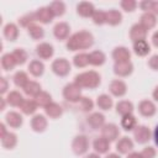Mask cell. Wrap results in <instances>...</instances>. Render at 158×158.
I'll return each mask as SVG.
<instances>
[{
  "label": "cell",
  "instance_id": "cell-1",
  "mask_svg": "<svg viewBox=\"0 0 158 158\" xmlns=\"http://www.w3.org/2000/svg\"><path fill=\"white\" fill-rule=\"evenodd\" d=\"M93 44H94V36L91 32L86 30H81L70 35V37L65 42V47L70 52L89 49L90 47H93Z\"/></svg>",
  "mask_w": 158,
  "mask_h": 158
},
{
  "label": "cell",
  "instance_id": "cell-2",
  "mask_svg": "<svg viewBox=\"0 0 158 158\" xmlns=\"http://www.w3.org/2000/svg\"><path fill=\"white\" fill-rule=\"evenodd\" d=\"M81 89H96L101 84V75L96 70H85L78 73L73 80Z\"/></svg>",
  "mask_w": 158,
  "mask_h": 158
},
{
  "label": "cell",
  "instance_id": "cell-3",
  "mask_svg": "<svg viewBox=\"0 0 158 158\" xmlns=\"http://www.w3.org/2000/svg\"><path fill=\"white\" fill-rule=\"evenodd\" d=\"M81 90L83 89L79 85H77L74 81H72V83H68L64 85L62 94H63V98L65 101H68L70 104H79V101L83 98Z\"/></svg>",
  "mask_w": 158,
  "mask_h": 158
},
{
  "label": "cell",
  "instance_id": "cell-4",
  "mask_svg": "<svg viewBox=\"0 0 158 158\" xmlns=\"http://www.w3.org/2000/svg\"><path fill=\"white\" fill-rule=\"evenodd\" d=\"M51 70L53 72L54 75L64 78L72 72V63L67 58H56L52 60L51 64Z\"/></svg>",
  "mask_w": 158,
  "mask_h": 158
},
{
  "label": "cell",
  "instance_id": "cell-5",
  "mask_svg": "<svg viewBox=\"0 0 158 158\" xmlns=\"http://www.w3.org/2000/svg\"><path fill=\"white\" fill-rule=\"evenodd\" d=\"M89 147L90 142L85 135H77L72 141V151L77 156H85L89 151Z\"/></svg>",
  "mask_w": 158,
  "mask_h": 158
},
{
  "label": "cell",
  "instance_id": "cell-6",
  "mask_svg": "<svg viewBox=\"0 0 158 158\" xmlns=\"http://www.w3.org/2000/svg\"><path fill=\"white\" fill-rule=\"evenodd\" d=\"M132 132H133L135 142H137L138 144H146L153 137V133L146 125H137Z\"/></svg>",
  "mask_w": 158,
  "mask_h": 158
},
{
  "label": "cell",
  "instance_id": "cell-7",
  "mask_svg": "<svg viewBox=\"0 0 158 158\" xmlns=\"http://www.w3.org/2000/svg\"><path fill=\"white\" fill-rule=\"evenodd\" d=\"M48 117L43 114H36L31 117L30 120V126H31V130L36 133H42L47 130V126H48Z\"/></svg>",
  "mask_w": 158,
  "mask_h": 158
},
{
  "label": "cell",
  "instance_id": "cell-8",
  "mask_svg": "<svg viewBox=\"0 0 158 158\" xmlns=\"http://www.w3.org/2000/svg\"><path fill=\"white\" fill-rule=\"evenodd\" d=\"M100 132H101V136H102L104 138H106L110 143L117 141L118 137H120V128H118V126H117L116 123H112V122L105 123V125L101 127Z\"/></svg>",
  "mask_w": 158,
  "mask_h": 158
},
{
  "label": "cell",
  "instance_id": "cell-9",
  "mask_svg": "<svg viewBox=\"0 0 158 158\" xmlns=\"http://www.w3.org/2000/svg\"><path fill=\"white\" fill-rule=\"evenodd\" d=\"M53 36L57 41H67L70 37V26L65 21H59L53 27Z\"/></svg>",
  "mask_w": 158,
  "mask_h": 158
},
{
  "label": "cell",
  "instance_id": "cell-10",
  "mask_svg": "<svg viewBox=\"0 0 158 158\" xmlns=\"http://www.w3.org/2000/svg\"><path fill=\"white\" fill-rule=\"evenodd\" d=\"M109 91L111 96L122 98L127 94V84L122 79H114L109 84Z\"/></svg>",
  "mask_w": 158,
  "mask_h": 158
},
{
  "label": "cell",
  "instance_id": "cell-11",
  "mask_svg": "<svg viewBox=\"0 0 158 158\" xmlns=\"http://www.w3.org/2000/svg\"><path fill=\"white\" fill-rule=\"evenodd\" d=\"M137 110H138V112H139L141 116H143V117H152L157 112V106H156V102L154 101L148 100V99H144V100H141L138 102Z\"/></svg>",
  "mask_w": 158,
  "mask_h": 158
},
{
  "label": "cell",
  "instance_id": "cell-12",
  "mask_svg": "<svg viewBox=\"0 0 158 158\" xmlns=\"http://www.w3.org/2000/svg\"><path fill=\"white\" fill-rule=\"evenodd\" d=\"M111 57L115 63H123L131 60V51L125 46H117L112 49Z\"/></svg>",
  "mask_w": 158,
  "mask_h": 158
},
{
  "label": "cell",
  "instance_id": "cell-13",
  "mask_svg": "<svg viewBox=\"0 0 158 158\" xmlns=\"http://www.w3.org/2000/svg\"><path fill=\"white\" fill-rule=\"evenodd\" d=\"M36 54L41 60H48L54 54V48L48 42H40L36 46Z\"/></svg>",
  "mask_w": 158,
  "mask_h": 158
},
{
  "label": "cell",
  "instance_id": "cell-14",
  "mask_svg": "<svg viewBox=\"0 0 158 158\" xmlns=\"http://www.w3.org/2000/svg\"><path fill=\"white\" fill-rule=\"evenodd\" d=\"M116 152L118 154H128L133 151L135 148V142L132 141V138L127 137V136H123L121 138H118L116 141Z\"/></svg>",
  "mask_w": 158,
  "mask_h": 158
},
{
  "label": "cell",
  "instance_id": "cell-15",
  "mask_svg": "<svg viewBox=\"0 0 158 158\" xmlns=\"http://www.w3.org/2000/svg\"><path fill=\"white\" fill-rule=\"evenodd\" d=\"M114 73L115 75H117L118 78H126V77H130L132 73H133V63L130 60V62H123V63H114Z\"/></svg>",
  "mask_w": 158,
  "mask_h": 158
},
{
  "label": "cell",
  "instance_id": "cell-16",
  "mask_svg": "<svg viewBox=\"0 0 158 158\" xmlns=\"http://www.w3.org/2000/svg\"><path fill=\"white\" fill-rule=\"evenodd\" d=\"M147 35H148V31L139 23H133L130 28V40L133 42H137V41H142V40H146L147 38Z\"/></svg>",
  "mask_w": 158,
  "mask_h": 158
},
{
  "label": "cell",
  "instance_id": "cell-17",
  "mask_svg": "<svg viewBox=\"0 0 158 158\" xmlns=\"http://www.w3.org/2000/svg\"><path fill=\"white\" fill-rule=\"evenodd\" d=\"M5 123L7 125V127H11V128L17 130V128H20L22 126L23 117L17 111H9L5 115Z\"/></svg>",
  "mask_w": 158,
  "mask_h": 158
},
{
  "label": "cell",
  "instance_id": "cell-18",
  "mask_svg": "<svg viewBox=\"0 0 158 158\" xmlns=\"http://www.w3.org/2000/svg\"><path fill=\"white\" fill-rule=\"evenodd\" d=\"M95 11H96V9H95L94 4L90 1H80L77 4V14L80 17H84V19L93 17Z\"/></svg>",
  "mask_w": 158,
  "mask_h": 158
},
{
  "label": "cell",
  "instance_id": "cell-19",
  "mask_svg": "<svg viewBox=\"0 0 158 158\" xmlns=\"http://www.w3.org/2000/svg\"><path fill=\"white\" fill-rule=\"evenodd\" d=\"M86 123L93 128V130H101V127L106 123L105 122V115L99 112V111H95V112H91L90 115H88L86 117Z\"/></svg>",
  "mask_w": 158,
  "mask_h": 158
},
{
  "label": "cell",
  "instance_id": "cell-20",
  "mask_svg": "<svg viewBox=\"0 0 158 158\" xmlns=\"http://www.w3.org/2000/svg\"><path fill=\"white\" fill-rule=\"evenodd\" d=\"M36 19L38 22L43 23V25H47V23H51L54 19V15L52 12V10L49 9V6H42V7H38L36 11Z\"/></svg>",
  "mask_w": 158,
  "mask_h": 158
},
{
  "label": "cell",
  "instance_id": "cell-21",
  "mask_svg": "<svg viewBox=\"0 0 158 158\" xmlns=\"http://www.w3.org/2000/svg\"><path fill=\"white\" fill-rule=\"evenodd\" d=\"M19 33H20V30H19V26L14 22H7L4 27H2V35L4 37L10 41V42H14L19 38Z\"/></svg>",
  "mask_w": 158,
  "mask_h": 158
},
{
  "label": "cell",
  "instance_id": "cell-22",
  "mask_svg": "<svg viewBox=\"0 0 158 158\" xmlns=\"http://www.w3.org/2000/svg\"><path fill=\"white\" fill-rule=\"evenodd\" d=\"M93 149L95 153L98 154H107L109 151H110V142L104 138L102 136L100 137H96L94 141H93Z\"/></svg>",
  "mask_w": 158,
  "mask_h": 158
},
{
  "label": "cell",
  "instance_id": "cell-23",
  "mask_svg": "<svg viewBox=\"0 0 158 158\" xmlns=\"http://www.w3.org/2000/svg\"><path fill=\"white\" fill-rule=\"evenodd\" d=\"M132 51L138 57H146V56H148L151 53V44L148 43L147 40L137 41V42H133Z\"/></svg>",
  "mask_w": 158,
  "mask_h": 158
},
{
  "label": "cell",
  "instance_id": "cell-24",
  "mask_svg": "<svg viewBox=\"0 0 158 158\" xmlns=\"http://www.w3.org/2000/svg\"><path fill=\"white\" fill-rule=\"evenodd\" d=\"M44 64H43V62L41 60V59H32L30 63H28V67H27V69H28V73L32 75V77H35V78H40V77H42L43 75V73H44Z\"/></svg>",
  "mask_w": 158,
  "mask_h": 158
},
{
  "label": "cell",
  "instance_id": "cell-25",
  "mask_svg": "<svg viewBox=\"0 0 158 158\" xmlns=\"http://www.w3.org/2000/svg\"><path fill=\"white\" fill-rule=\"evenodd\" d=\"M115 109H116V112L122 117V116L133 114L135 105H133V102L130 101V100H120V101H117V104L115 105Z\"/></svg>",
  "mask_w": 158,
  "mask_h": 158
},
{
  "label": "cell",
  "instance_id": "cell-26",
  "mask_svg": "<svg viewBox=\"0 0 158 158\" xmlns=\"http://www.w3.org/2000/svg\"><path fill=\"white\" fill-rule=\"evenodd\" d=\"M44 115H46L48 118H52V120L59 118V117L63 115V107H62L58 102L52 101L49 105H47V106L44 107Z\"/></svg>",
  "mask_w": 158,
  "mask_h": 158
},
{
  "label": "cell",
  "instance_id": "cell-27",
  "mask_svg": "<svg viewBox=\"0 0 158 158\" xmlns=\"http://www.w3.org/2000/svg\"><path fill=\"white\" fill-rule=\"evenodd\" d=\"M5 100H6L7 105H10V106H12V107H20L21 104L23 102L25 98H23V95H22L20 91H17V90H11V91H9V93L6 94Z\"/></svg>",
  "mask_w": 158,
  "mask_h": 158
},
{
  "label": "cell",
  "instance_id": "cell-28",
  "mask_svg": "<svg viewBox=\"0 0 158 158\" xmlns=\"http://www.w3.org/2000/svg\"><path fill=\"white\" fill-rule=\"evenodd\" d=\"M139 23H141L147 31H149V30H152V28L156 27V25H157V16H156L153 12H151V11L143 12V14L141 15V17H139Z\"/></svg>",
  "mask_w": 158,
  "mask_h": 158
},
{
  "label": "cell",
  "instance_id": "cell-29",
  "mask_svg": "<svg viewBox=\"0 0 158 158\" xmlns=\"http://www.w3.org/2000/svg\"><path fill=\"white\" fill-rule=\"evenodd\" d=\"M95 105H96L100 110L107 111V110L112 109V106H114V99H112V96L109 95V94H100V95L96 98Z\"/></svg>",
  "mask_w": 158,
  "mask_h": 158
},
{
  "label": "cell",
  "instance_id": "cell-30",
  "mask_svg": "<svg viewBox=\"0 0 158 158\" xmlns=\"http://www.w3.org/2000/svg\"><path fill=\"white\" fill-rule=\"evenodd\" d=\"M37 109H38V105H37V102L35 101V99H25L23 102H22L21 106H20L21 112H22L23 115H27V116H33V115H36Z\"/></svg>",
  "mask_w": 158,
  "mask_h": 158
},
{
  "label": "cell",
  "instance_id": "cell-31",
  "mask_svg": "<svg viewBox=\"0 0 158 158\" xmlns=\"http://www.w3.org/2000/svg\"><path fill=\"white\" fill-rule=\"evenodd\" d=\"M89 62H90V65L101 67L106 62V54L100 49L93 51V52L89 53Z\"/></svg>",
  "mask_w": 158,
  "mask_h": 158
},
{
  "label": "cell",
  "instance_id": "cell-32",
  "mask_svg": "<svg viewBox=\"0 0 158 158\" xmlns=\"http://www.w3.org/2000/svg\"><path fill=\"white\" fill-rule=\"evenodd\" d=\"M17 135L14 133V132H7L5 136H2L0 138V142H1V147L5 148V149H14L16 146H17Z\"/></svg>",
  "mask_w": 158,
  "mask_h": 158
},
{
  "label": "cell",
  "instance_id": "cell-33",
  "mask_svg": "<svg viewBox=\"0 0 158 158\" xmlns=\"http://www.w3.org/2000/svg\"><path fill=\"white\" fill-rule=\"evenodd\" d=\"M22 90H23L25 95H27L28 98L35 99V98L42 91V86H41V84H40L38 81H36V80H30V81L27 83V85H26Z\"/></svg>",
  "mask_w": 158,
  "mask_h": 158
},
{
  "label": "cell",
  "instance_id": "cell-34",
  "mask_svg": "<svg viewBox=\"0 0 158 158\" xmlns=\"http://www.w3.org/2000/svg\"><path fill=\"white\" fill-rule=\"evenodd\" d=\"M121 128L126 132H130V131H133L136 128V126L138 125L137 123V118L133 114H130V115H126V116H122L121 117Z\"/></svg>",
  "mask_w": 158,
  "mask_h": 158
},
{
  "label": "cell",
  "instance_id": "cell-35",
  "mask_svg": "<svg viewBox=\"0 0 158 158\" xmlns=\"http://www.w3.org/2000/svg\"><path fill=\"white\" fill-rule=\"evenodd\" d=\"M122 22V14L116 9L106 11V23L110 26H117Z\"/></svg>",
  "mask_w": 158,
  "mask_h": 158
},
{
  "label": "cell",
  "instance_id": "cell-36",
  "mask_svg": "<svg viewBox=\"0 0 158 158\" xmlns=\"http://www.w3.org/2000/svg\"><path fill=\"white\" fill-rule=\"evenodd\" d=\"M72 63L74 67L77 68H85L90 64L89 62V53H85V52H78L73 59H72Z\"/></svg>",
  "mask_w": 158,
  "mask_h": 158
},
{
  "label": "cell",
  "instance_id": "cell-37",
  "mask_svg": "<svg viewBox=\"0 0 158 158\" xmlns=\"http://www.w3.org/2000/svg\"><path fill=\"white\" fill-rule=\"evenodd\" d=\"M12 80H14L15 86H17V88H20V89H23V88L27 85V83L30 81V78H28V74H27L26 72H23V70H17V72L14 74Z\"/></svg>",
  "mask_w": 158,
  "mask_h": 158
},
{
  "label": "cell",
  "instance_id": "cell-38",
  "mask_svg": "<svg viewBox=\"0 0 158 158\" xmlns=\"http://www.w3.org/2000/svg\"><path fill=\"white\" fill-rule=\"evenodd\" d=\"M0 63H1V68H2L5 72L12 70V69L17 65V64H16V60H15L14 57H12V53H4V54L1 56Z\"/></svg>",
  "mask_w": 158,
  "mask_h": 158
},
{
  "label": "cell",
  "instance_id": "cell-39",
  "mask_svg": "<svg viewBox=\"0 0 158 158\" xmlns=\"http://www.w3.org/2000/svg\"><path fill=\"white\" fill-rule=\"evenodd\" d=\"M49 9L52 10L54 17H60L65 14V10H67V6H65V2L64 1H60V0H56V1H52L49 5Z\"/></svg>",
  "mask_w": 158,
  "mask_h": 158
},
{
  "label": "cell",
  "instance_id": "cell-40",
  "mask_svg": "<svg viewBox=\"0 0 158 158\" xmlns=\"http://www.w3.org/2000/svg\"><path fill=\"white\" fill-rule=\"evenodd\" d=\"M27 33L35 41H40V40H42L44 37V30H43V27L40 26V25H37V23L31 25L27 28Z\"/></svg>",
  "mask_w": 158,
  "mask_h": 158
},
{
  "label": "cell",
  "instance_id": "cell-41",
  "mask_svg": "<svg viewBox=\"0 0 158 158\" xmlns=\"http://www.w3.org/2000/svg\"><path fill=\"white\" fill-rule=\"evenodd\" d=\"M11 53H12V57L16 60V64L17 65H23L27 62V59H28V53L23 48H20V47L19 48H15Z\"/></svg>",
  "mask_w": 158,
  "mask_h": 158
},
{
  "label": "cell",
  "instance_id": "cell-42",
  "mask_svg": "<svg viewBox=\"0 0 158 158\" xmlns=\"http://www.w3.org/2000/svg\"><path fill=\"white\" fill-rule=\"evenodd\" d=\"M35 101L37 102L38 106H41V107L44 109L47 105H49V104L52 102V95H51L48 91L42 90V91L35 98Z\"/></svg>",
  "mask_w": 158,
  "mask_h": 158
},
{
  "label": "cell",
  "instance_id": "cell-43",
  "mask_svg": "<svg viewBox=\"0 0 158 158\" xmlns=\"http://www.w3.org/2000/svg\"><path fill=\"white\" fill-rule=\"evenodd\" d=\"M37 19H36V14L35 12H28V14H25L23 16H21L19 19V25L21 27H25V28H28L31 25L36 23Z\"/></svg>",
  "mask_w": 158,
  "mask_h": 158
},
{
  "label": "cell",
  "instance_id": "cell-44",
  "mask_svg": "<svg viewBox=\"0 0 158 158\" xmlns=\"http://www.w3.org/2000/svg\"><path fill=\"white\" fill-rule=\"evenodd\" d=\"M94 106H95V102L93 101V99H90L88 96H83L81 100L79 101V109L83 112H90V111H93Z\"/></svg>",
  "mask_w": 158,
  "mask_h": 158
},
{
  "label": "cell",
  "instance_id": "cell-45",
  "mask_svg": "<svg viewBox=\"0 0 158 158\" xmlns=\"http://www.w3.org/2000/svg\"><path fill=\"white\" fill-rule=\"evenodd\" d=\"M93 22L98 26H102L106 23V11L104 10H96L91 17Z\"/></svg>",
  "mask_w": 158,
  "mask_h": 158
},
{
  "label": "cell",
  "instance_id": "cell-46",
  "mask_svg": "<svg viewBox=\"0 0 158 158\" xmlns=\"http://www.w3.org/2000/svg\"><path fill=\"white\" fill-rule=\"evenodd\" d=\"M120 6L126 12H133L137 9L138 2L136 0H121L120 1Z\"/></svg>",
  "mask_w": 158,
  "mask_h": 158
},
{
  "label": "cell",
  "instance_id": "cell-47",
  "mask_svg": "<svg viewBox=\"0 0 158 158\" xmlns=\"http://www.w3.org/2000/svg\"><path fill=\"white\" fill-rule=\"evenodd\" d=\"M139 153H141V157H142V158H156L157 151H156V148L152 147V146H146Z\"/></svg>",
  "mask_w": 158,
  "mask_h": 158
},
{
  "label": "cell",
  "instance_id": "cell-48",
  "mask_svg": "<svg viewBox=\"0 0 158 158\" xmlns=\"http://www.w3.org/2000/svg\"><path fill=\"white\" fill-rule=\"evenodd\" d=\"M147 65H148L152 70L158 72V53H157V54H152V56L148 58Z\"/></svg>",
  "mask_w": 158,
  "mask_h": 158
},
{
  "label": "cell",
  "instance_id": "cell-49",
  "mask_svg": "<svg viewBox=\"0 0 158 158\" xmlns=\"http://www.w3.org/2000/svg\"><path fill=\"white\" fill-rule=\"evenodd\" d=\"M152 2H153V0H142L138 2V7L143 12H148L152 10Z\"/></svg>",
  "mask_w": 158,
  "mask_h": 158
},
{
  "label": "cell",
  "instance_id": "cell-50",
  "mask_svg": "<svg viewBox=\"0 0 158 158\" xmlns=\"http://www.w3.org/2000/svg\"><path fill=\"white\" fill-rule=\"evenodd\" d=\"M7 93H9V81H7L6 78L1 77L0 78V94L4 96Z\"/></svg>",
  "mask_w": 158,
  "mask_h": 158
},
{
  "label": "cell",
  "instance_id": "cell-51",
  "mask_svg": "<svg viewBox=\"0 0 158 158\" xmlns=\"http://www.w3.org/2000/svg\"><path fill=\"white\" fill-rule=\"evenodd\" d=\"M151 42H152V44H153L156 48H158V30L153 32V35H152V37H151Z\"/></svg>",
  "mask_w": 158,
  "mask_h": 158
},
{
  "label": "cell",
  "instance_id": "cell-52",
  "mask_svg": "<svg viewBox=\"0 0 158 158\" xmlns=\"http://www.w3.org/2000/svg\"><path fill=\"white\" fill-rule=\"evenodd\" d=\"M6 127H7V125H6L5 122H1V123H0V138H1L2 136H5V135L9 132Z\"/></svg>",
  "mask_w": 158,
  "mask_h": 158
},
{
  "label": "cell",
  "instance_id": "cell-53",
  "mask_svg": "<svg viewBox=\"0 0 158 158\" xmlns=\"http://www.w3.org/2000/svg\"><path fill=\"white\" fill-rule=\"evenodd\" d=\"M151 12H153L156 16L158 15V0L152 2V10H151Z\"/></svg>",
  "mask_w": 158,
  "mask_h": 158
},
{
  "label": "cell",
  "instance_id": "cell-54",
  "mask_svg": "<svg viewBox=\"0 0 158 158\" xmlns=\"http://www.w3.org/2000/svg\"><path fill=\"white\" fill-rule=\"evenodd\" d=\"M152 98H153V100H154L156 102H158V85L154 86V89H153V91H152Z\"/></svg>",
  "mask_w": 158,
  "mask_h": 158
},
{
  "label": "cell",
  "instance_id": "cell-55",
  "mask_svg": "<svg viewBox=\"0 0 158 158\" xmlns=\"http://www.w3.org/2000/svg\"><path fill=\"white\" fill-rule=\"evenodd\" d=\"M153 139H154L156 146L158 147V125L154 127V131H153Z\"/></svg>",
  "mask_w": 158,
  "mask_h": 158
},
{
  "label": "cell",
  "instance_id": "cell-56",
  "mask_svg": "<svg viewBox=\"0 0 158 158\" xmlns=\"http://www.w3.org/2000/svg\"><path fill=\"white\" fill-rule=\"evenodd\" d=\"M127 158H142V157H141V153H139V152H135V151H132L131 153L127 154Z\"/></svg>",
  "mask_w": 158,
  "mask_h": 158
},
{
  "label": "cell",
  "instance_id": "cell-57",
  "mask_svg": "<svg viewBox=\"0 0 158 158\" xmlns=\"http://www.w3.org/2000/svg\"><path fill=\"white\" fill-rule=\"evenodd\" d=\"M83 158H101V157H100V154L91 152V153H86L85 156H83Z\"/></svg>",
  "mask_w": 158,
  "mask_h": 158
},
{
  "label": "cell",
  "instance_id": "cell-58",
  "mask_svg": "<svg viewBox=\"0 0 158 158\" xmlns=\"http://www.w3.org/2000/svg\"><path fill=\"white\" fill-rule=\"evenodd\" d=\"M6 100H5V96H1L0 98V110L1 111H4L5 110V106H6Z\"/></svg>",
  "mask_w": 158,
  "mask_h": 158
},
{
  "label": "cell",
  "instance_id": "cell-59",
  "mask_svg": "<svg viewBox=\"0 0 158 158\" xmlns=\"http://www.w3.org/2000/svg\"><path fill=\"white\" fill-rule=\"evenodd\" d=\"M105 158H121V156L116 152V153H107L106 156H105Z\"/></svg>",
  "mask_w": 158,
  "mask_h": 158
}]
</instances>
